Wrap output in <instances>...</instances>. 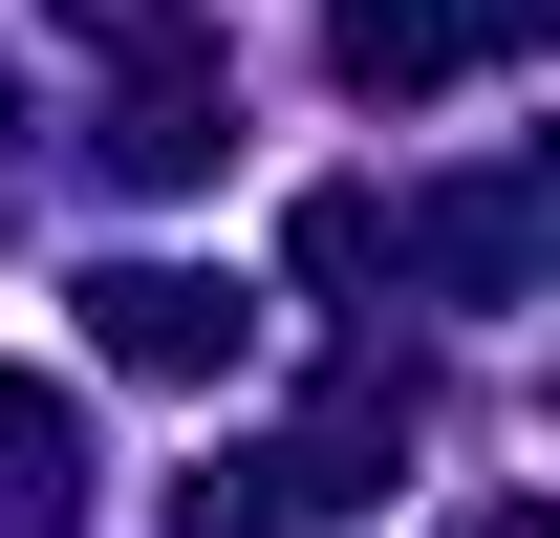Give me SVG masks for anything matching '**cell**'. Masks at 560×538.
<instances>
[{
    "label": "cell",
    "mask_w": 560,
    "mask_h": 538,
    "mask_svg": "<svg viewBox=\"0 0 560 538\" xmlns=\"http://www.w3.org/2000/svg\"><path fill=\"white\" fill-rule=\"evenodd\" d=\"M539 0H346V86H453L475 44H517Z\"/></svg>",
    "instance_id": "7a4b0ae2"
},
{
    "label": "cell",
    "mask_w": 560,
    "mask_h": 538,
    "mask_svg": "<svg viewBox=\"0 0 560 538\" xmlns=\"http://www.w3.org/2000/svg\"><path fill=\"white\" fill-rule=\"evenodd\" d=\"M237 324H259V302L195 280V259H108L86 280V344H108V366H237Z\"/></svg>",
    "instance_id": "6da1fadb"
}]
</instances>
